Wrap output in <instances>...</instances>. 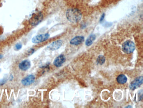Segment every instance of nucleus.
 Wrapping results in <instances>:
<instances>
[{"label":"nucleus","mask_w":143,"mask_h":108,"mask_svg":"<svg viewBox=\"0 0 143 108\" xmlns=\"http://www.w3.org/2000/svg\"><path fill=\"white\" fill-rule=\"evenodd\" d=\"M35 78L34 75H29L22 80L21 83L24 86H29L35 82Z\"/></svg>","instance_id":"nucleus-7"},{"label":"nucleus","mask_w":143,"mask_h":108,"mask_svg":"<svg viewBox=\"0 0 143 108\" xmlns=\"http://www.w3.org/2000/svg\"><path fill=\"white\" fill-rule=\"evenodd\" d=\"M31 63L30 61L28 60H24L19 64V68L22 71H26L29 69L31 67Z\"/></svg>","instance_id":"nucleus-10"},{"label":"nucleus","mask_w":143,"mask_h":108,"mask_svg":"<svg viewBox=\"0 0 143 108\" xmlns=\"http://www.w3.org/2000/svg\"><path fill=\"white\" fill-rule=\"evenodd\" d=\"M105 14L103 13V15H102L101 16V18H100V23H101L102 22H103V20H104V18H105Z\"/></svg>","instance_id":"nucleus-16"},{"label":"nucleus","mask_w":143,"mask_h":108,"mask_svg":"<svg viewBox=\"0 0 143 108\" xmlns=\"http://www.w3.org/2000/svg\"><path fill=\"white\" fill-rule=\"evenodd\" d=\"M7 82V79H2V80L0 81V85H2L5 84V83H6Z\"/></svg>","instance_id":"nucleus-15"},{"label":"nucleus","mask_w":143,"mask_h":108,"mask_svg":"<svg viewBox=\"0 0 143 108\" xmlns=\"http://www.w3.org/2000/svg\"><path fill=\"white\" fill-rule=\"evenodd\" d=\"M105 57L103 55H100L97 58V62L99 65H103L105 62Z\"/></svg>","instance_id":"nucleus-13"},{"label":"nucleus","mask_w":143,"mask_h":108,"mask_svg":"<svg viewBox=\"0 0 143 108\" xmlns=\"http://www.w3.org/2000/svg\"><path fill=\"white\" fill-rule=\"evenodd\" d=\"M122 48L124 52L126 54H130L135 50L136 46L132 41L128 40L123 43Z\"/></svg>","instance_id":"nucleus-2"},{"label":"nucleus","mask_w":143,"mask_h":108,"mask_svg":"<svg viewBox=\"0 0 143 108\" xmlns=\"http://www.w3.org/2000/svg\"><path fill=\"white\" fill-rule=\"evenodd\" d=\"M84 41V38L82 36H77L72 39L70 41V45H81Z\"/></svg>","instance_id":"nucleus-9"},{"label":"nucleus","mask_w":143,"mask_h":108,"mask_svg":"<svg viewBox=\"0 0 143 108\" xmlns=\"http://www.w3.org/2000/svg\"><path fill=\"white\" fill-rule=\"evenodd\" d=\"M129 107H131V108H132V106H127V107H126V108H129Z\"/></svg>","instance_id":"nucleus-19"},{"label":"nucleus","mask_w":143,"mask_h":108,"mask_svg":"<svg viewBox=\"0 0 143 108\" xmlns=\"http://www.w3.org/2000/svg\"><path fill=\"white\" fill-rule=\"evenodd\" d=\"M66 17L69 22L72 23H78L81 20L82 14L77 8H70L66 12Z\"/></svg>","instance_id":"nucleus-1"},{"label":"nucleus","mask_w":143,"mask_h":108,"mask_svg":"<svg viewBox=\"0 0 143 108\" xmlns=\"http://www.w3.org/2000/svg\"><path fill=\"white\" fill-rule=\"evenodd\" d=\"M63 41L61 40H58L50 44L48 46H47V48L49 50H56L61 47Z\"/></svg>","instance_id":"nucleus-6"},{"label":"nucleus","mask_w":143,"mask_h":108,"mask_svg":"<svg viewBox=\"0 0 143 108\" xmlns=\"http://www.w3.org/2000/svg\"><path fill=\"white\" fill-rule=\"evenodd\" d=\"M22 44L20 43H18L15 45V47H14V49L16 51L19 50L20 49H22Z\"/></svg>","instance_id":"nucleus-14"},{"label":"nucleus","mask_w":143,"mask_h":108,"mask_svg":"<svg viewBox=\"0 0 143 108\" xmlns=\"http://www.w3.org/2000/svg\"><path fill=\"white\" fill-rule=\"evenodd\" d=\"M50 36V35L48 33L38 34L33 37L32 39V41L33 43L35 44L40 43L46 41L48 39Z\"/></svg>","instance_id":"nucleus-4"},{"label":"nucleus","mask_w":143,"mask_h":108,"mask_svg":"<svg viewBox=\"0 0 143 108\" xmlns=\"http://www.w3.org/2000/svg\"><path fill=\"white\" fill-rule=\"evenodd\" d=\"M66 60V58L64 55L63 54L60 55L54 60V65L56 67H60L65 62Z\"/></svg>","instance_id":"nucleus-8"},{"label":"nucleus","mask_w":143,"mask_h":108,"mask_svg":"<svg viewBox=\"0 0 143 108\" xmlns=\"http://www.w3.org/2000/svg\"><path fill=\"white\" fill-rule=\"evenodd\" d=\"M4 57V56L1 54H0V59H2Z\"/></svg>","instance_id":"nucleus-18"},{"label":"nucleus","mask_w":143,"mask_h":108,"mask_svg":"<svg viewBox=\"0 0 143 108\" xmlns=\"http://www.w3.org/2000/svg\"><path fill=\"white\" fill-rule=\"evenodd\" d=\"M143 77L141 76L136 78L132 82H131L129 88L132 90H134L141 86L143 83Z\"/></svg>","instance_id":"nucleus-5"},{"label":"nucleus","mask_w":143,"mask_h":108,"mask_svg":"<svg viewBox=\"0 0 143 108\" xmlns=\"http://www.w3.org/2000/svg\"><path fill=\"white\" fill-rule=\"evenodd\" d=\"M96 36L94 34H92L89 36L86 40L85 44L87 46H90L93 44V42L96 39Z\"/></svg>","instance_id":"nucleus-11"},{"label":"nucleus","mask_w":143,"mask_h":108,"mask_svg":"<svg viewBox=\"0 0 143 108\" xmlns=\"http://www.w3.org/2000/svg\"><path fill=\"white\" fill-rule=\"evenodd\" d=\"M116 80L118 83L120 84H124L125 83H126L127 81V78L125 75H119L117 77Z\"/></svg>","instance_id":"nucleus-12"},{"label":"nucleus","mask_w":143,"mask_h":108,"mask_svg":"<svg viewBox=\"0 0 143 108\" xmlns=\"http://www.w3.org/2000/svg\"><path fill=\"white\" fill-rule=\"evenodd\" d=\"M43 19V15L42 12H38L34 14L31 17L30 19V23L32 26H35L40 23Z\"/></svg>","instance_id":"nucleus-3"},{"label":"nucleus","mask_w":143,"mask_h":108,"mask_svg":"<svg viewBox=\"0 0 143 108\" xmlns=\"http://www.w3.org/2000/svg\"><path fill=\"white\" fill-rule=\"evenodd\" d=\"M34 52H35V49H31L30 50H29V54H30V55H31L32 54H33Z\"/></svg>","instance_id":"nucleus-17"}]
</instances>
